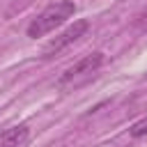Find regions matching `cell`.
<instances>
[{
  "instance_id": "cell-5",
  "label": "cell",
  "mask_w": 147,
  "mask_h": 147,
  "mask_svg": "<svg viewBox=\"0 0 147 147\" xmlns=\"http://www.w3.org/2000/svg\"><path fill=\"white\" fill-rule=\"evenodd\" d=\"M129 133H131V138H142V136H147V115H145L142 119H138L136 124H131Z\"/></svg>"
},
{
  "instance_id": "cell-4",
  "label": "cell",
  "mask_w": 147,
  "mask_h": 147,
  "mask_svg": "<svg viewBox=\"0 0 147 147\" xmlns=\"http://www.w3.org/2000/svg\"><path fill=\"white\" fill-rule=\"evenodd\" d=\"M28 126L25 124H16V126H9L0 133V147H23L28 142Z\"/></svg>"
},
{
  "instance_id": "cell-2",
  "label": "cell",
  "mask_w": 147,
  "mask_h": 147,
  "mask_svg": "<svg viewBox=\"0 0 147 147\" xmlns=\"http://www.w3.org/2000/svg\"><path fill=\"white\" fill-rule=\"evenodd\" d=\"M103 53L101 51H94V53H90V55H85V57H80L76 64H71L62 76H60V80H57V85L60 87H76V85H83V83H87L99 69H101V64H103Z\"/></svg>"
},
{
  "instance_id": "cell-3",
  "label": "cell",
  "mask_w": 147,
  "mask_h": 147,
  "mask_svg": "<svg viewBox=\"0 0 147 147\" xmlns=\"http://www.w3.org/2000/svg\"><path fill=\"white\" fill-rule=\"evenodd\" d=\"M87 28H90V23L85 21V18H80V21H74V25H69L62 34H57L55 39H51L46 46H44V51H41V57H53V55H57L60 51H64L69 44H74V41H78L85 32H87Z\"/></svg>"
},
{
  "instance_id": "cell-6",
  "label": "cell",
  "mask_w": 147,
  "mask_h": 147,
  "mask_svg": "<svg viewBox=\"0 0 147 147\" xmlns=\"http://www.w3.org/2000/svg\"><path fill=\"white\" fill-rule=\"evenodd\" d=\"M136 25H147V9L138 16V21H136Z\"/></svg>"
},
{
  "instance_id": "cell-1",
  "label": "cell",
  "mask_w": 147,
  "mask_h": 147,
  "mask_svg": "<svg viewBox=\"0 0 147 147\" xmlns=\"http://www.w3.org/2000/svg\"><path fill=\"white\" fill-rule=\"evenodd\" d=\"M76 14V5L71 0H60V2H53L48 5L44 11H39L32 23L28 25V37L30 39H37V37H44L48 32H53L55 28H60L62 23H67L71 16Z\"/></svg>"
}]
</instances>
